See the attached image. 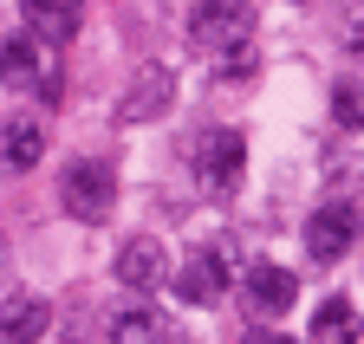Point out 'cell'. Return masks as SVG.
<instances>
[{
    "label": "cell",
    "instance_id": "obj_1",
    "mask_svg": "<svg viewBox=\"0 0 364 344\" xmlns=\"http://www.w3.org/2000/svg\"><path fill=\"white\" fill-rule=\"evenodd\" d=\"M254 39V7L247 0H202V7L189 13V46L196 52H241Z\"/></svg>",
    "mask_w": 364,
    "mask_h": 344
},
{
    "label": "cell",
    "instance_id": "obj_2",
    "mask_svg": "<svg viewBox=\"0 0 364 344\" xmlns=\"http://www.w3.org/2000/svg\"><path fill=\"white\" fill-rule=\"evenodd\" d=\"M59 201L72 221H105L111 201H117V176L105 162H72L65 176H59Z\"/></svg>",
    "mask_w": 364,
    "mask_h": 344
},
{
    "label": "cell",
    "instance_id": "obj_3",
    "mask_svg": "<svg viewBox=\"0 0 364 344\" xmlns=\"http://www.w3.org/2000/svg\"><path fill=\"white\" fill-rule=\"evenodd\" d=\"M169 104H176V72L169 65H144L136 84L117 98V123H156V117H169Z\"/></svg>",
    "mask_w": 364,
    "mask_h": 344
},
{
    "label": "cell",
    "instance_id": "obj_4",
    "mask_svg": "<svg viewBox=\"0 0 364 344\" xmlns=\"http://www.w3.org/2000/svg\"><path fill=\"white\" fill-rule=\"evenodd\" d=\"M351 240H358V208L351 201H332V208H318L312 221H306V253L312 260H345L351 253Z\"/></svg>",
    "mask_w": 364,
    "mask_h": 344
},
{
    "label": "cell",
    "instance_id": "obj_5",
    "mask_svg": "<svg viewBox=\"0 0 364 344\" xmlns=\"http://www.w3.org/2000/svg\"><path fill=\"white\" fill-rule=\"evenodd\" d=\"M241 162H247V150H241V131H202L196 137V169H202V182L221 195V189H235V176H241Z\"/></svg>",
    "mask_w": 364,
    "mask_h": 344
},
{
    "label": "cell",
    "instance_id": "obj_6",
    "mask_svg": "<svg viewBox=\"0 0 364 344\" xmlns=\"http://www.w3.org/2000/svg\"><path fill=\"white\" fill-rule=\"evenodd\" d=\"M176 292H182V306H221L228 299V260L215 247H196L176 273Z\"/></svg>",
    "mask_w": 364,
    "mask_h": 344
},
{
    "label": "cell",
    "instance_id": "obj_7",
    "mask_svg": "<svg viewBox=\"0 0 364 344\" xmlns=\"http://www.w3.org/2000/svg\"><path fill=\"white\" fill-rule=\"evenodd\" d=\"M163 273H169V260H163V240H156V234H136V240L117 247V286H130V292H156Z\"/></svg>",
    "mask_w": 364,
    "mask_h": 344
},
{
    "label": "cell",
    "instance_id": "obj_8",
    "mask_svg": "<svg viewBox=\"0 0 364 344\" xmlns=\"http://www.w3.org/2000/svg\"><path fill=\"white\" fill-rule=\"evenodd\" d=\"M46 331H53V306L33 292H14L0 299V344H39Z\"/></svg>",
    "mask_w": 364,
    "mask_h": 344
},
{
    "label": "cell",
    "instance_id": "obj_9",
    "mask_svg": "<svg viewBox=\"0 0 364 344\" xmlns=\"http://www.w3.org/2000/svg\"><path fill=\"white\" fill-rule=\"evenodd\" d=\"M20 7L33 20V39H46V46H72V39H78L85 0H20Z\"/></svg>",
    "mask_w": 364,
    "mask_h": 344
},
{
    "label": "cell",
    "instance_id": "obj_10",
    "mask_svg": "<svg viewBox=\"0 0 364 344\" xmlns=\"http://www.w3.org/2000/svg\"><path fill=\"white\" fill-rule=\"evenodd\" d=\"M241 292H247V306L254 312H287L293 306V292H299V279L287 273V267H273V260H260V267H247V279H241Z\"/></svg>",
    "mask_w": 364,
    "mask_h": 344
},
{
    "label": "cell",
    "instance_id": "obj_11",
    "mask_svg": "<svg viewBox=\"0 0 364 344\" xmlns=\"http://www.w3.org/2000/svg\"><path fill=\"white\" fill-rule=\"evenodd\" d=\"M111 331H117L124 344H176V338H169V318H163L156 306H124V312L111 318Z\"/></svg>",
    "mask_w": 364,
    "mask_h": 344
},
{
    "label": "cell",
    "instance_id": "obj_12",
    "mask_svg": "<svg viewBox=\"0 0 364 344\" xmlns=\"http://www.w3.org/2000/svg\"><path fill=\"white\" fill-rule=\"evenodd\" d=\"M33 78H39V46H33V33H14L7 46H0V84H7V91H26Z\"/></svg>",
    "mask_w": 364,
    "mask_h": 344
},
{
    "label": "cell",
    "instance_id": "obj_13",
    "mask_svg": "<svg viewBox=\"0 0 364 344\" xmlns=\"http://www.w3.org/2000/svg\"><path fill=\"white\" fill-rule=\"evenodd\" d=\"M0 150H7V169H33L46 156V131L33 117H7V137H0Z\"/></svg>",
    "mask_w": 364,
    "mask_h": 344
},
{
    "label": "cell",
    "instance_id": "obj_14",
    "mask_svg": "<svg viewBox=\"0 0 364 344\" xmlns=\"http://www.w3.org/2000/svg\"><path fill=\"white\" fill-rule=\"evenodd\" d=\"M312 344H358V312L345 299H326V306L312 312Z\"/></svg>",
    "mask_w": 364,
    "mask_h": 344
},
{
    "label": "cell",
    "instance_id": "obj_15",
    "mask_svg": "<svg viewBox=\"0 0 364 344\" xmlns=\"http://www.w3.org/2000/svg\"><path fill=\"white\" fill-rule=\"evenodd\" d=\"M332 117L345 123V131H358V123H364V84H358V78H345L338 91H332Z\"/></svg>",
    "mask_w": 364,
    "mask_h": 344
},
{
    "label": "cell",
    "instance_id": "obj_16",
    "mask_svg": "<svg viewBox=\"0 0 364 344\" xmlns=\"http://www.w3.org/2000/svg\"><path fill=\"white\" fill-rule=\"evenodd\" d=\"M247 344H293V338H280V331H247Z\"/></svg>",
    "mask_w": 364,
    "mask_h": 344
}]
</instances>
